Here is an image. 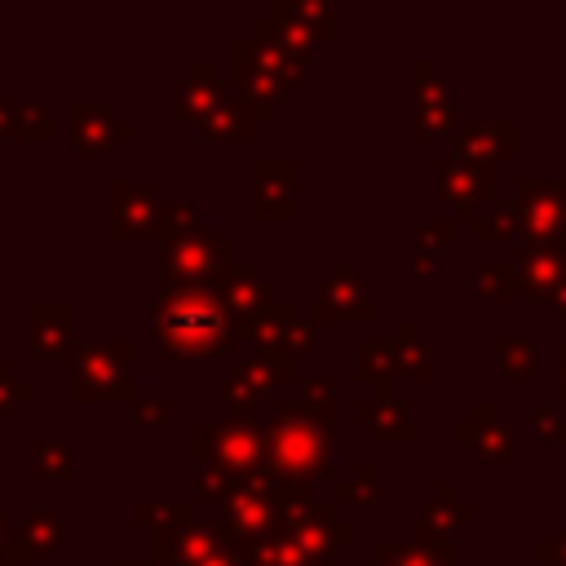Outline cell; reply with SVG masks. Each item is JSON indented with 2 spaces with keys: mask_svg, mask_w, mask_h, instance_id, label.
<instances>
[{
  "mask_svg": "<svg viewBox=\"0 0 566 566\" xmlns=\"http://www.w3.org/2000/svg\"><path fill=\"white\" fill-rule=\"evenodd\" d=\"M509 199L517 208L522 243H557V239H566V177H553V181L522 177Z\"/></svg>",
  "mask_w": 566,
  "mask_h": 566,
  "instance_id": "7",
  "label": "cell"
},
{
  "mask_svg": "<svg viewBox=\"0 0 566 566\" xmlns=\"http://www.w3.org/2000/svg\"><path fill=\"white\" fill-rule=\"evenodd\" d=\"M133 137V124L111 115L97 102H75V150L80 155H106L115 142Z\"/></svg>",
  "mask_w": 566,
  "mask_h": 566,
  "instance_id": "22",
  "label": "cell"
},
{
  "mask_svg": "<svg viewBox=\"0 0 566 566\" xmlns=\"http://www.w3.org/2000/svg\"><path fill=\"white\" fill-rule=\"evenodd\" d=\"M354 416H358V420L371 429V438H380V442H398V447H407V442L416 438L411 407H407L398 394H367V398H358Z\"/></svg>",
  "mask_w": 566,
  "mask_h": 566,
  "instance_id": "20",
  "label": "cell"
},
{
  "mask_svg": "<svg viewBox=\"0 0 566 566\" xmlns=\"http://www.w3.org/2000/svg\"><path fill=\"white\" fill-rule=\"evenodd\" d=\"M473 283H478V296L482 301H513V296H522L517 265L513 261H482L473 270Z\"/></svg>",
  "mask_w": 566,
  "mask_h": 566,
  "instance_id": "33",
  "label": "cell"
},
{
  "mask_svg": "<svg viewBox=\"0 0 566 566\" xmlns=\"http://www.w3.org/2000/svg\"><path fill=\"white\" fill-rule=\"evenodd\" d=\"M517 155V124L513 119H464L455 128V159L473 168H495Z\"/></svg>",
  "mask_w": 566,
  "mask_h": 566,
  "instance_id": "11",
  "label": "cell"
},
{
  "mask_svg": "<svg viewBox=\"0 0 566 566\" xmlns=\"http://www.w3.org/2000/svg\"><path fill=\"white\" fill-rule=\"evenodd\" d=\"M27 398H31V385H27V380H13L9 363H0V416H4L9 407L27 402Z\"/></svg>",
  "mask_w": 566,
  "mask_h": 566,
  "instance_id": "43",
  "label": "cell"
},
{
  "mask_svg": "<svg viewBox=\"0 0 566 566\" xmlns=\"http://www.w3.org/2000/svg\"><path fill=\"white\" fill-rule=\"evenodd\" d=\"M314 345H318V336H314V323H310V318H296V323L287 327V336H283V349H287L292 358L314 354Z\"/></svg>",
  "mask_w": 566,
  "mask_h": 566,
  "instance_id": "42",
  "label": "cell"
},
{
  "mask_svg": "<svg viewBox=\"0 0 566 566\" xmlns=\"http://www.w3.org/2000/svg\"><path fill=\"white\" fill-rule=\"evenodd\" d=\"M296 402H301L310 416H318V420H327V424H332V411H336V394H332V380H301V394H296Z\"/></svg>",
  "mask_w": 566,
  "mask_h": 566,
  "instance_id": "38",
  "label": "cell"
},
{
  "mask_svg": "<svg viewBox=\"0 0 566 566\" xmlns=\"http://www.w3.org/2000/svg\"><path fill=\"white\" fill-rule=\"evenodd\" d=\"M433 190H438V199L447 208H455L460 221H473L478 217V203L491 195V172L486 168H473V164H464L455 155H447V159L433 164Z\"/></svg>",
  "mask_w": 566,
  "mask_h": 566,
  "instance_id": "12",
  "label": "cell"
},
{
  "mask_svg": "<svg viewBox=\"0 0 566 566\" xmlns=\"http://www.w3.org/2000/svg\"><path fill=\"white\" fill-rule=\"evenodd\" d=\"M66 539V526L53 517V513H31L22 531H13V544H9V557H40L49 548H57Z\"/></svg>",
  "mask_w": 566,
  "mask_h": 566,
  "instance_id": "30",
  "label": "cell"
},
{
  "mask_svg": "<svg viewBox=\"0 0 566 566\" xmlns=\"http://www.w3.org/2000/svg\"><path fill=\"white\" fill-rule=\"evenodd\" d=\"M279 482H283V478H274L270 469H256V473H248V478H234V491H230V500L221 504L217 535H221L226 544L243 548V544H252V539L279 531V522H274V491H279Z\"/></svg>",
  "mask_w": 566,
  "mask_h": 566,
  "instance_id": "5",
  "label": "cell"
},
{
  "mask_svg": "<svg viewBox=\"0 0 566 566\" xmlns=\"http://www.w3.org/2000/svg\"><path fill=\"white\" fill-rule=\"evenodd\" d=\"M133 411H137V420H164V416H168V407H164V402H150V398L133 402Z\"/></svg>",
  "mask_w": 566,
  "mask_h": 566,
  "instance_id": "48",
  "label": "cell"
},
{
  "mask_svg": "<svg viewBox=\"0 0 566 566\" xmlns=\"http://www.w3.org/2000/svg\"><path fill=\"white\" fill-rule=\"evenodd\" d=\"M495 367L509 380H535V349L531 340H495Z\"/></svg>",
  "mask_w": 566,
  "mask_h": 566,
  "instance_id": "36",
  "label": "cell"
},
{
  "mask_svg": "<svg viewBox=\"0 0 566 566\" xmlns=\"http://www.w3.org/2000/svg\"><path fill=\"white\" fill-rule=\"evenodd\" d=\"M31 460H35V473L40 478H53V482H66L75 473V451L66 442H40L31 451Z\"/></svg>",
  "mask_w": 566,
  "mask_h": 566,
  "instance_id": "37",
  "label": "cell"
},
{
  "mask_svg": "<svg viewBox=\"0 0 566 566\" xmlns=\"http://www.w3.org/2000/svg\"><path fill=\"white\" fill-rule=\"evenodd\" d=\"M221 544V535L212 526H186V531H172V535H155V562H168V566H199L212 548Z\"/></svg>",
  "mask_w": 566,
  "mask_h": 566,
  "instance_id": "26",
  "label": "cell"
},
{
  "mask_svg": "<svg viewBox=\"0 0 566 566\" xmlns=\"http://www.w3.org/2000/svg\"><path fill=\"white\" fill-rule=\"evenodd\" d=\"M265 469L283 482H314L332 473V424L310 416L301 402H270L265 420Z\"/></svg>",
  "mask_w": 566,
  "mask_h": 566,
  "instance_id": "2",
  "label": "cell"
},
{
  "mask_svg": "<svg viewBox=\"0 0 566 566\" xmlns=\"http://www.w3.org/2000/svg\"><path fill=\"white\" fill-rule=\"evenodd\" d=\"M230 265H234L230 243L217 239V234H208L203 226H190V230L168 234V239L159 243V270H164V283L212 287Z\"/></svg>",
  "mask_w": 566,
  "mask_h": 566,
  "instance_id": "4",
  "label": "cell"
},
{
  "mask_svg": "<svg viewBox=\"0 0 566 566\" xmlns=\"http://www.w3.org/2000/svg\"><path fill=\"white\" fill-rule=\"evenodd\" d=\"M256 124H261V115H256V106H252L248 97H234V102L226 97L212 115L199 119V133L212 137V142H239V137H248Z\"/></svg>",
  "mask_w": 566,
  "mask_h": 566,
  "instance_id": "28",
  "label": "cell"
},
{
  "mask_svg": "<svg viewBox=\"0 0 566 566\" xmlns=\"http://www.w3.org/2000/svg\"><path fill=\"white\" fill-rule=\"evenodd\" d=\"M248 40L256 44V53H261V57H265V62H270L279 75H287V80H301V75L310 71V57H314V40H310L305 31H296V27L279 22L274 13L256 18Z\"/></svg>",
  "mask_w": 566,
  "mask_h": 566,
  "instance_id": "8",
  "label": "cell"
},
{
  "mask_svg": "<svg viewBox=\"0 0 566 566\" xmlns=\"http://www.w3.org/2000/svg\"><path fill=\"white\" fill-rule=\"evenodd\" d=\"M75 398H133V345L124 340H93L71 354Z\"/></svg>",
  "mask_w": 566,
  "mask_h": 566,
  "instance_id": "6",
  "label": "cell"
},
{
  "mask_svg": "<svg viewBox=\"0 0 566 566\" xmlns=\"http://www.w3.org/2000/svg\"><path fill=\"white\" fill-rule=\"evenodd\" d=\"M469 522H478V504L464 500L455 482H438V486L424 495V504H420V526H416V535H424V539H451V535H455L460 526H469Z\"/></svg>",
  "mask_w": 566,
  "mask_h": 566,
  "instance_id": "17",
  "label": "cell"
},
{
  "mask_svg": "<svg viewBox=\"0 0 566 566\" xmlns=\"http://www.w3.org/2000/svg\"><path fill=\"white\" fill-rule=\"evenodd\" d=\"M296 318H301V314H296V305L274 296V301H270V305H265V310H261V314H256L239 336H248L252 345H279V349H283V336H287V327H292Z\"/></svg>",
  "mask_w": 566,
  "mask_h": 566,
  "instance_id": "31",
  "label": "cell"
},
{
  "mask_svg": "<svg viewBox=\"0 0 566 566\" xmlns=\"http://www.w3.org/2000/svg\"><path fill=\"white\" fill-rule=\"evenodd\" d=\"M292 159H256L252 164V217L256 221H292Z\"/></svg>",
  "mask_w": 566,
  "mask_h": 566,
  "instance_id": "15",
  "label": "cell"
},
{
  "mask_svg": "<svg viewBox=\"0 0 566 566\" xmlns=\"http://www.w3.org/2000/svg\"><path fill=\"white\" fill-rule=\"evenodd\" d=\"M212 292L221 296V305H226V314H230V323H234V336L274 301L270 279H261V274L248 270V265H230V270L212 283Z\"/></svg>",
  "mask_w": 566,
  "mask_h": 566,
  "instance_id": "14",
  "label": "cell"
},
{
  "mask_svg": "<svg viewBox=\"0 0 566 566\" xmlns=\"http://www.w3.org/2000/svg\"><path fill=\"white\" fill-rule=\"evenodd\" d=\"M389 349H394V367H398V376L420 380V385L433 380V340H424V336L416 332L411 318H398V323H394Z\"/></svg>",
  "mask_w": 566,
  "mask_h": 566,
  "instance_id": "24",
  "label": "cell"
},
{
  "mask_svg": "<svg viewBox=\"0 0 566 566\" xmlns=\"http://www.w3.org/2000/svg\"><path fill=\"white\" fill-rule=\"evenodd\" d=\"M314 314L327 323H367L376 305H371L367 283L349 265H336L314 283Z\"/></svg>",
  "mask_w": 566,
  "mask_h": 566,
  "instance_id": "9",
  "label": "cell"
},
{
  "mask_svg": "<svg viewBox=\"0 0 566 566\" xmlns=\"http://www.w3.org/2000/svg\"><path fill=\"white\" fill-rule=\"evenodd\" d=\"M411 274H416V279H433V274H438V256H433V252H416Z\"/></svg>",
  "mask_w": 566,
  "mask_h": 566,
  "instance_id": "47",
  "label": "cell"
},
{
  "mask_svg": "<svg viewBox=\"0 0 566 566\" xmlns=\"http://www.w3.org/2000/svg\"><path fill=\"white\" fill-rule=\"evenodd\" d=\"M111 203H115V239L155 234V226H159V199H155V190H146L137 181H119L111 190Z\"/></svg>",
  "mask_w": 566,
  "mask_h": 566,
  "instance_id": "21",
  "label": "cell"
},
{
  "mask_svg": "<svg viewBox=\"0 0 566 566\" xmlns=\"http://www.w3.org/2000/svg\"><path fill=\"white\" fill-rule=\"evenodd\" d=\"M535 557H539L544 566H566V526H562L557 535L539 539V544H535Z\"/></svg>",
  "mask_w": 566,
  "mask_h": 566,
  "instance_id": "44",
  "label": "cell"
},
{
  "mask_svg": "<svg viewBox=\"0 0 566 566\" xmlns=\"http://www.w3.org/2000/svg\"><path fill=\"white\" fill-rule=\"evenodd\" d=\"M119 566H137V562H119Z\"/></svg>",
  "mask_w": 566,
  "mask_h": 566,
  "instance_id": "50",
  "label": "cell"
},
{
  "mask_svg": "<svg viewBox=\"0 0 566 566\" xmlns=\"http://www.w3.org/2000/svg\"><path fill=\"white\" fill-rule=\"evenodd\" d=\"M416 128L429 137L455 128V93L447 80H438V66L424 57L416 62Z\"/></svg>",
  "mask_w": 566,
  "mask_h": 566,
  "instance_id": "18",
  "label": "cell"
},
{
  "mask_svg": "<svg viewBox=\"0 0 566 566\" xmlns=\"http://www.w3.org/2000/svg\"><path fill=\"white\" fill-rule=\"evenodd\" d=\"M230 57H234V80H239L243 97L256 106V115H261V119H270V115H274V106L287 97L292 80H287V75H279V71L256 53V44H252V40H234Z\"/></svg>",
  "mask_w": 566,
  "mask_h": 566,
  "instance_id": "10",
  "label": "cell"
},
{
  "mask_svg": "<svg viewBox=\"0 0 566 566\" xmlns=\"http://www.w3.org/2000/svg\"><path fill=\"white\" fill-rule=\"evenodd\" d=\"M451 438L464 442V447H473L478 460H486V464H509L513 460V429L495 416L491 402H473V416L469 420H455Z\"/></svg>",
  "mask_w": 566,
  "mask_h": 566,
  "instance_id": "16",
  "label": "cell"
},
{
  "mask_svg": "<svg viewBox=\"0 0 566 566\" xmlns=\"http://www.w3.org/2000/svg\"><path fill=\"white\" fill-rule=\"evenodd\" d=\"M0 566H4V557H0Z\"/></svg>",
  "mask_w": 566,
  "mask_h": 566,
  "instance_id": "51",
  "label": "cell"
},
{
  "mask_svg": "<svg viewBox=\"0 0 566 566\" xmlns=\"http://www.w3.org/2000/svg\"><path fill=\"white\" fill-rule=\"evenodd\" d=\"M133 513H137V522H146L155 535H172V531L195 526V509H190L186 500H146V504H137Z\"/></svg>",
  "mask_w": 566,
  "mask_h": 566,
  "instance_id": "32",
  "label": "cell"
},
{
  "mask_svg": "<svg viewBox=\"0 0 566 566\" xmlns=\"http://www.w3.org/2000/svg\"><path fill=\"white\" fill-rule=\"evenodd\" d=\"M155 340L164 358H226L234 349V323L212 287L164 283L155 296Z\"/></svg>",
  "mask_w": 566,
  "mask_h": 566,
  "instance_id": "1",
  "label": "cell"
},
{
  "mask_svg": "<svg viewBox=\"0 0 566 566\" xmlns=\"http://www.w3.org/2000/svg\"><path fill=\"white\" fill-rule=\"evenodd\" d=\"M195 455L208 469H221L230 478H248V473L265 469V429L252 416L199 420L195 424Z\"/></svg>",
  "mask_w": 566,
  "mask_h": 566,
  "instance_id": "3",
  "label": "cell"
},
{
  "mask_svg": "<svg viewBox=\"0 0 566 566\" xmlns=\"http://www.w3.org/2000/svg\"><path fill=\"white\" fill-rule=\"evenodd\" d=\"M376 500V464L358 460L349 478L332 482V504H371Z\"/></svg>",
  "mask_w": 566,
  "mask_h": 566,
  "instance_id": "35",
  "label": "cell"
},
{
  "mask_svg": "<svg viewBox=\"0 0 566 566\" xmlns=\"http://www.w3.org/2000/svg\"><path fill=\"white\" fill-rule=\"evenodd\" d=\"M473 234H478L482 243H504V239H513V234H517V208H513V199L486 203V208L473 217Z\"/></svg>",
  "mask_w": 566,
  "mask_h": 566,
  "instance_id": "34",
  "label": "cell"
},
{
  "mask_svg": "<svg viewBox=\"0 0 566 566\" xmlns=\"http://www.w3.org/2000/svg\"><path fill=\"white\" fill-rule=\"evenodd\" d=\"M553 363H557V380H553V394H557V402H566V336L553 345Z\"/></svg>",
  "mask_w": 566,
  "mask_h": 566,
  "instance_id": "46",
  "label": "cell"
},
{
  "mask_svg": "<svg viewBox=\"0 0 566 566\" xmlns=\"http://www.w3.org/2000/svg\"><path fill=\"white\" fill-rule=\"evenodd\" d=\"M553 310H557V314H566V287H562V292L553 296Z\"/></svg>",
  "mask_w": 566,
  "mask_h": 566,
  "instance_id": "49",
  "label": "cell"
},
{
  "mask_svg": "<svg viewBox=\"0 0 566 566\" xmlns=\"http://www.w3.org/2000/svg\"><path fill=\"white\" fill-rule=\"evenodd\" d=\"M31 345H35V358H53L71 345V332H75V318H71V305L66 301H40L31 310Z\"/></svg>",
  "mask_w": 566,
  "mask_h": 566,
  "instance_id": "25",
  "label": "cell"
},
{
  "mask_svg": "<svg viewBox=\"0 0 566 566\" xmlns=\"http://www.w3.org/2000/svg\"><path fill=\"white\" fill-rule=\"evenodd\" d=\"M455 239V221H420L416 226V252H438Z\"/></svg>",
  "mask_w": 566,
  "mask_h": 566,
  "instance_id": "41",
  "label": "cell"
},
{
  "mask_svg": "<svg viewBox=\"0 0 566 566\" xmlns=\"http://www.w3.org/2000/svg\"><path fill=\"white\" fill-rule=\"evenodd\" d=\"M354 376H358L371 394H394V385H398V367H394V349H389V340H376V336L358 340V345H354Z\"/></svg>",
  "mask_w": 566,
  "mask_h": 566,
  "instance_id": "27",
  "label": "cell"
},
{
  "mask_svg": "<svg viewBox=\"0 0 566 566\" xmlns=\"http://www.w3.org/2000/svg\"><path fill=\"white\" fill-rule=\"evenodd\" d=\"M270 13H274L279 22H287V27L305 31L310 40H327V35L336 31V9H332L327 0H274Z\"/></svg>",
  "mask_w": 566,
  "mask_h": 566,
  "instance_id": "29",
  "label": "cell"
},
{
  "mask_svg": "<svg viewBox=\"0 0 566 566\" xmlns=\"http://www.w3.org/2000/svg\"><path fill=\"white\" fill-rule=\"evenodd\" d=\"M199 566H248V562H243V548H234V544H226V539H221V544H217Z\"/></svg>",
  "mask_w": 566,
  "mask_h": 566,
  "instance_id": "45",
  "label": "cell"
},
{
  "mask_svg": "<svg viewBox=\"0 0 566 566\" xmlns=\"http://www.w3.org/2000/svg\"><path fill=\"white\" fill-rule=\"evenodd\" d=\"M371 562L380 566H455V548L451 539H380L371 548Z\"/></svg>",
  "mask_w": 566,
  "mask_h": 566,
  "instance_id": "23",
  "label": "cell"
},
{
  "mask_svg": "<svg viewBox=\"0 0 566 566\" xmlns=\"http://www.w3.org/2000/svg\"><path fill=\"white\" fill-rule=\"evenodd\" d=\"M226 102V80L217 75V66L208 62V57H199L190 71H186V80H177L172 84V115H181V119H203V115H212L217 106Z\"/></svg>",
  "mask_w": 566,
  "mask_h": 566,
  "instance_id": "19",
  "label": "cell"
},
{
  "mask_svg": "<svg viewBox=\"0 0 566 566\" xmlns=\"http://www.w3.org/2000/svg\"><path fill=\"white\" fill-rule=\"evenodd\" d=\"M535 429H539V438H544V442L566 447V411H562V407L539 402V407H535Z\"/></svg>",
  "mask_w": 566,
  "mask_h": 566,
  "instance_id": "40",
  "label": "cell"
},
{
  "mask_svg": "<svg viewBox=\"0 0 566 566\" xmlns=\"http://www.w3.org/2000/svg\"><path fill=\"white\" fill-rule=\"evenodd\" d=\"M230 491H234V478H230V473L208 469V464L195 469V495H199V500H217V504H226Z\"/></svg>",
  "mask_w": 566,
  "mask_h": 566,
  "instance_id": "39",
  "label": "cell"
},
{
  "mask_svg": "<svg viewBox=\"0 0 566 566\" xmlns=\"http://www.w3.org/2000/svg\"><path fill=\"white\" fill-rule=\"evenodd\" d=\"M513 265H517L522 296L553 301L566 287V239H557V243H526V248H517Z\"/></svg>",
  "mask_w": 566,
  "mask_h": 566,
  "instance_id": "13",
  "label": "cell"
}]
</instances>
